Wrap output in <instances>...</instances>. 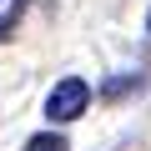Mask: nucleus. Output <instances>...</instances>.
Returning a JSON list of instances; mask_svg holds the SVG:
<instances>
[{"label": "nucleus", "instance_id": "nucleus-1", "mask_svg": "<svg viewBox=\"0 0 151 151\" xmlns=\"http://www.w3.org/2000/svg\"><path fill=\"white\" fill-rule=\"evenodd\" d=\"M86 106H91V86L81 81V76L55 81V86H50V96H45V116H50V121H76Z\"/></svg>", "mask_w": 151, "mask_h": 151}, {"label": "nucleus", "instance_id": "nucleus-2", "mask_svg": "<svg viewBox=\"0 0 151 151\" xmlns=\"http://www.w3.org/2000/svg\"><path fill=\"white\" fill-rule=\"evenodd\" d=\"M25 5H30V0H0V35H10V30L20 25Z\"/></svg>", "mask_w": 151, "mask_h": 151}, {"label": "nucleus", "instance_id": "nucleus-3", "mask_svg": "<svg viewBox=\"0 0 151 151\" xmlns=\"http://www.w3.org/2000/svg\"><path fill=\"white\" fill-rule=\"evenodd\" d=\"M25 151H65V136H50V131H40V136H30V146Z\"/></svg>", "mask_w": 151, "mask_h": 151}]
</instances>
